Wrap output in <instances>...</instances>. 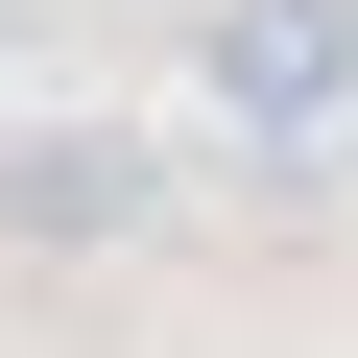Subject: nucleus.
<instances>
[{
	"instance_id": "f03ea898",
	"label": "nucleus",
	"mask_w": 358,
	"mask_h": 358,
	"mask_svg": "<svg viewBox=\"0 0 358 358\" xmlns=\"http://www.w3.org/2000/svg\"><path fill=\"white\" fill-rule=\"evenodd\" d=\"M143 215H167V167H143L120 120H24V143H0V239L96 263V239H143Z\"/></svg>"
},
{
	"instance_id": "f257e3e1",
	"label": "nucleus",
	"mask_w": 358,
	"mask_h": 358,
	"mask_svg": "<svg viewBox=\"0 0 358 358\" xmlns=\"http://www.w3.org/2000/svg\"><path fill=\"white\" fill-rule=\"evenodd\" d=\"M192 96L239 143H334L358 120V0H192Z\"/></svg>"
}]
</instances>
